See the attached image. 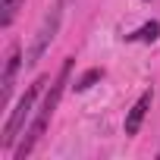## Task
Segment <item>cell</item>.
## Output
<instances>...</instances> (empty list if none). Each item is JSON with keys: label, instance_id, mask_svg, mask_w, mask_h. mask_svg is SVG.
<instances>
[{"label": "cell", "instance_id": "cell-1", "mask_svg": "<svg viewBox=\"0 0 160 160\" xmlns=\"http://www.w3.org/2000/svg\"><path fill=\"white\" fill-rule=\"evenodd\" d=\"M69 69H72V60H66V63H63L60 75L53 78L50 91L44 94V101H41V107H38V113H35V119L25 126V132H22L19 144L13 148V157H16V160H25V157L35 151V144L41 141V135H44V129H47V122H50V116H53V110H57V104H60V98H63V88H66Z\"/></svg>", "mask_w": 160, "mask_h": 160}, {"label": "cell", "instance_id": "cell-2", "mask_svg": "<svg viewBox=\"0 0 160 160\" xmlns=\"http://www.w3.org/2000/svg\"><path fill=\"white\" fill-rule=\"evenodd\" d=\"M44 85H47V75L35 78V82L25 88V94L16 101V107H13V110H10V116H7V126H3V138H0V148H13V144L22 138V132H25V126H28L32 113H35L38 94L44 91Z\"/></svg>", "mask_w": 160, "mask_h": 160}, {"label": "cell", "instance_id": "cell-3", "mask_svg": "<svg viewBox=\"0 0 160 160\" xmlns=\"http://www.w3.org/2000/svg\"><path fill=\"white\" fill-rule=\"evenodd\" d=\"M60 19H63V3H53V7H50V13L44 16V22L38 25V32H35V38H32L28 50H25V69L38 66V63H41V57L50 50V44H53V38H57V32H60Z\"/></svg>", "mask_w": 160, "mask_h": 160}, {"label": "cell", "instance_id": "cell-4", "mask_svg": "<svg viewBox=\"0 0 160 160\" xmlns=\"http://www.w3.org/2000/svg\"><path fill=\"white\" fill-rule=\"evenodd\" d=\"M25 60L19 57V47H10L7 53V63H3V75H0V107L10 104V94H13V85H16V72Z\"/></svg>", "mask_w": 160, "mask_h": 160}, {"label": "cell", "instance_id": "cell-5", "mask_svg": "<svg viewBox=\"0 0 160 160\" xmlns=\"http://www.w3.org/2000/svg\"><path fill=\"white\" fill-rule=\"evenodd\" d=\"M151 104H154V91L148 88L135 104H132V110L126 113V135H138V129H141V122H144V116H148V110H151Z\"/></svg>", "mask_w": 160, "mask_h": 160}, {"label": "cell", "instance_id": "cell-6", "mask_svg": "<svg viewBox=\"0 0 160 160\" xmlns=\"http://www.w3.org/2000/svg\"><path fill=\"white\" fill-rule=\"evenodd\" d=\"M160 38V22L157 19H151V22H144L141 28H135L132 35H126V41H138V44H154Z\"/></svg>", "mask_w": 160, "mask_h": 160}, {"label": "cell", "instance_id": "cell-7", "mask_svg": "<svg viewBox=\"0 0 160 160\" xmlns=\"http://www.w3.org/2000/svg\"><path fill=\"white\" fill-rule=\"evenodd\" d=\"M22 3H25V0H0V25H3V28L13 25V19H16V13H19Z\"/></svg>", "mask_w": 160, "mask_h": 160}, {"label": "cell", "instance_id": "cell-8", "mask_svg": "<svg viewBox=\"0 0 160 160\" xmlns=\"http://www.w3.org/2000/svg\"><path fill=\"white\" fill-rule=\"evenodd\" d=\"M101 78H104V69H98V66H94V69H88L82 78H78L72 88H75V91H88L91 85H98V82H101Z\"/></svg>", "mask_w": 160, "mask_h": 160}, {"label": "cell", "instance_id": "cell-9", "mask_svg": "<svg viewBox=\"0 0 160 160\" xmlns=\"http://www.w3.org/2000/svg\"><path fill=\"white\" fill-rule=\"evenodd\" d=\"M157 160H160V148H157Z\"/></svg>", "mask_w": 160, "mask_h": 160}]
</instances>
